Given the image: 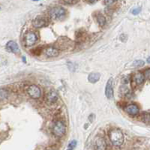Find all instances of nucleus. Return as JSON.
<instances>
[{
  "label": "nucleus",
  "instance_id": "obj_1",
  "mask_svg": "<svg viewBox=\"0 0 150 150\" xmlns=\"http://www.w3.org/2000/svg\"><path fill=\"white\" fill-rule=\"evenodd\" d=\"M109 137L112 145L116 146H120L124 142V135L120 129L112 130L109 134Z\"/></svg>",
  "mask_w": 150,
  "mask_h": 150
},
{
  "label": "nucleus",
  "instance_id": "obj_2",
  "mask_svg": "<svg viewBox=\"0 0 150 150\" xmlns=\"http://www.w3.org/2000/svg\"><path fill=\"white\" fill-rule=\"evenodd\" d=\"M49 14L50 17L53 20H61L65 16L66 11L63 8L57 6L50 9Z\"/></svg>",
  "mask_w": 150,
  "mask_h": 150
},
{
  "label": "nucleus",
  "instance_id": "obj_3",
  "mask_svg": "<svg viewBox=\"0 0 150 150\" xmlns=\"http://www.w3.org/2000/svg\"><path fill=\"white\" fill-rule=\"evenodd\" d=\"M65 125L62 121H57L53 127V133L55 136L61 137L65 133Z\"/></svg>",
  "mask_w": 150,
  "mask_h": 150
},
{
  "label": "nucleus",
  "instance_id": "obj_4",
  "mask_svg": "<svg viewBox=\"0 0 150 150\" xmlns=\"http://www.w3.org/2000/svg\"><path fill=\"white\" fill-rule=\"evenodd\" d=\"M33 26L35 28H42L49 24V20L45 16H37L33 21Z\"/></svg>",
  "mask_w": 150,
  "mask_h": 150
},
{
  "label": "nucleus",
  "instance_id": "obj_5",
  "mask_svg": "<svg viewBox=\"0 0 150 150\" xmlns=\"http://www.w3.org/2000/svg\"><path fill=\"white\" fill-rule=\"evenodd\" d=\"M25 45L27 47H31L34 45L38 40V36L34 32H29L25 35Z\"/></svg>",
  "mask_w": 150,
  "mask_h": 150
},
{
  "label": "nucleus",
  "instance_id": "obj_6",
  "mask_svg": "<svg viewBox=\"0 0 150 150\" xmlns=\"http://www.w3.org/2000/svg\"><path fill=\"white\" fill-rule=\"evenodd\" d=\"M27 92L29 96L33 98L36 99L41 97V89H39V87L35 85H31L30 86H29L27 89Z\"/></svg>",
  "mask_w": 150,
  "mask_h": 150
},
{
  "label": "nucleus",
  "instance_id": "obj_7",
  "mask_svg": "<svg viewBox=\"0 0 150 150\" xmlns=\"http://www.w3.org/2000/svg\"><path fill=\"white\" fill-rule=\"evenodd\" d=\"M112 82H113V80H112V77L108 80V83H107V85H106L105 88V95L107 96V98L109 99H112L113 97V87H112Z\"/></svg>",
  "mask_w": 150,
  "mask_h": 150
},
{
  "label": "nucleus",
  "instance_id": "obj_8",
  "mask_svg": "<svg viewBox=\"0 0 150 150\" xmlns=\"http://www.w3.org/2000/svg\"><path fill=\"white\" fill-rule=\"evenodd\" d=\"M6 50L10 53H18L20 52V48L17 43H15L13 41H10L7 43L6 45Z\"/></svg>",
  "mask_w": 150,
  "mask_h": 150
},
{
  "label": "nucleus",
  "instance_id": "obj_9",
  "mask_svg": "<svg viewBox=\"0 0 150 150\" xmlns=\"http://www.w3.org/2000/svg\"><path fill=\"white\" fill-rule=\"evenodd\" d=\"M139 107L137 104H129L128 106H127L126 108V112H128L130 116H135L139 114Z\"/></svg>",
  "mask_w": 150,
  "mask_h": 150
},
{
  "label": "nucleus",
  "instance_id": "obj_10",
  "mask_svg": "<svg viewBox=\"0 0 150 150\" xmlns=\"http://www.w3.org/2000/svg\"><path fill=\"white\" fill-rule=\"evenodd\" d=\"M95 146L97 149H106L107 148V144L104 139L99 136L97 137L95 140Z\"/></svg>",
  "mask_w": 150,
  "mask_h": 150
},
{
  "label": "nucleus",
  "instance_id": "obj_11",
  "mask_svg": "<svg viewBox=\"0 0 150 150\" xmlns=\"http://www.w3.org/2000/svg\"><path fill=\"white\" fill-rule=\"evenodd\" d=\"M57 99H58V95H57L56 91L51 90L48 92L47 96V101L48 104H54L56 102Z\"/></svg>",
  "mask_w": 150,
  "mask_h": 150
},
{
  "label": "nucleus",
  "instance_id": "obj_12",
  "mask_svg": "<svg viewBox=\"0 0 150 150\" xmlns=\"http://www.w3.org/2000/svg\"><path fill=\"white\" fill-rule=\"evenodd\" d=\"M133 79L134 80V82L136 83L137 84L140 85V84H142L143 82H144L145 77H144V75H143L141 72L137 71L134 74Z\"/></svg>",
  "mask_w": 150,
  "mask_h": 150
},
{
  "label": "nucleus",
  "instance_id": "obj_13",
  "mask_svg": "<svg viewBox=\"0 0 150 150\" xmlns=\"http://www.w3.org/2000/svg\"><path fill=\"white\" fill-rule=\"evenodd\" d=\"M45 53L48 57H55L59 55V50L54 47H47L45 49Z\"/></svg>",
  "mask_w": 150,
  "mask_h": 150
},
{
  "label": "nucleus",
  "instance_id": "obj_14",
  "mask_svg": "<svg viewBox=\"0 0 150 150\" xmlns=\"http://www.w3.org/2000/svg\"><path fill=\"white\" fill-rule=\"evenodd\" d=\"M101 75L99 73H96V72H93V73H91L88 77V80L89 82H90L91 83H96L100 79Z\"/></svg>",
  "mask_w": 150,
  "mask_h": 150
},
{
  "label": "nucleus",
  "instance_id": "obj_15",
  "mask_svg": "<svg viewBox=\"0 0 150 150\" xmlns=\"http://www.w3.org/2000/svg\"><path fill=\"white\" fill-rule=\"evenodd\" d=\"M97 20H98V24L101 26H104L106 24V19L103 15L99 14L97 17Z\"/></svg>",
  "mask_w": 150,
  "mask_h": 150
},
{
  "label": "nucleus",
  "instance_id": "obj_16",
  "mask_svg": "<svg viewBox=\"0 0 150 150\" xmlns=\"http://www.w3.org/2000/svg\"><path fill=\"white\" fill-rule=\"evenodd\" d=\"M8 98V92L3 89H0V101L5 100Z\"/></svg>",
  "mask_w": 150,
  "mask_h": 150
},
{
  "label": "nucleus",
  "instance_id": "obj_17",
  "mask_svg": "<svg viewBox=\"0 0 150 150\" xmlns=\"http://www.w3.org/2000/svg\"><path fill=\"white\" fill-rule=\"evenodd\" d=\"M144 64H145V62L143 60H136L133 63V65L135 67H140L144 65Z\"/></svg>",
  "mask_w": 150,
  "mask_h": 150
},
{
  "label": "nucleus",
  "instance_id": "obj_18",
  "mask_svg": "<svg viewBox=\"0 0 150 150\" xmlns=\"http://www.w3.org/2000/svg\"><path fill=\"white\" fill-rule=\"evenodd\" d=\"M142 120L145 123L149 122V113H143L142 115Z\"/></svg>",
  "mask_w": 150,
  "mask_h": 150
},
{
  "label": "nucleus",
  "instance_id": "obj_19",
  "mask_svg": "<svg viewBox=\"0 0 150 150\" xmlns=\"http://www.w3.org/2000/svg\"><path fill=\"white\" fill-rule=\"evenodd\" d=\"M79 0H62V2L64 4H68V5H73V4L77 3Z\"/></svg>",
  "mask_w": 150,
  "mask_h": 150
},
{
  "label": "nucleus",
  "instance_id": "obj_20",
  "mask_svg": "<svg viewBox=\"0 0 150 150\" xmlns=\"http://www.w3.org/2000/svg\"><path fill=\"white\" fill-rule=\"evenodd\" d=\"M77 145V141L76 140H72L71 142H70V143L68 144V149H73L75 148Z\"/></svg>",
  "mask_w": 150,
  "mask_h": 150
},
{
  "label": "nucleus",
  "instance_id": "obj_21",
  "mask_svg": "<svg viewBox=\"0 0 150 150\" xmlns=\"http://www.w3.org/2000/svg\"><path fill=\"white\" fill-rule=\"evenodd\" d=\"M116 2V0H104V3L106 5H111Z\"/></svg>",
  "mask_w": 150,
  "mask_h": 150
},
{
  "label": "nucleus",
  "instance_id": "obj_22",
  "mask_svg": "<svg viewBox=\"0 0 150 150\" xmlns=\"http://www.w3.org/2000/svg\"><path fill=\"white\" fill-rule=\"evenodd\" d=\"M140 11H141V8H137L133 9V11H132V14H134V15H137V14H138L139 13H140Z\"/></svg>",
  "mask_w": 150,
  "mask_h": 150
},
{
  "label": "nucleus",
  "instance_id": "obj_23",
  "mask_svg": "<svg viewBox=\"0 0 150 150\" xmlns=\"http://www.w3.org/2000/svg\"><path fill=\"white\" fill-rule=\"evenodd\" d=\"M149 71H150V69L149 68H147L146 70L145 71V75H144V77H145V78L146 79H149Z\"/></svg>",
  "mask_w": 150,
  "mask_h": 150
},
{
  "label": "nucleus",
  "instance_id": "obj_24",
  "mask_svg": "<svg viewBox=\"0 0 150 150\" xmlns=\"http://www.w3.org/2000/svg\"><path fill=\"white\" fill-rule=\"evenodd\" d=\"M84 1H86V2H88V3L89 4H94V3H96L98 0H84Z\"/></svg>",
  "mask_w": 150,
  "mask_h": 150
},
{
  "label": "nucleus",
  "instance_id": "obj_25",
  "mask_svg": "<svg viewBox=\"0 0 150 150\" xmlns=\"http://www.w3.org/2000/svg\"><path fill=\"white\" fill-rule=\"evenodd\" d=\"M38 50H40V48H35L34 49V51H35V53H34L35 55H39L41 53V52H38Z\"/></svg>",
  "mask_w": 150,
  "mask_h": 150
},
{
  "label": "nucleus",
  "instance_id": "obj_26",
  "mask_svg": "<svg viewBox=\"0 0 150 150\" xmlns=\"http://www.w3.org/2000/svg\"><path fill=\"white\" fill-rule=\"evenodd\" d=\"M147 62H148V63H149V57L148 59H147Z\"/></svg>",
  "mask_w": 150,
  "mask_h": 150
},
{
  "label": "nucleus",
  "instance_id": "obj_27",
  "mask_svg": "<svg viewBox=\"0 0 150 150\" xmlns=\"http://www.w3.org/2000/svg\"><path fill=\"white\" fill-rule=\"evenodd\" d=\"M33 1H39V0H33Z\"/></svg>",
  "mask_w": 150,
  "mask_h": 150
}]
</instances>
